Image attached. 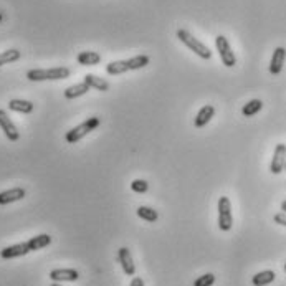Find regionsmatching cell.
I'll list each match as a JSON object with an SVG mask.
<instances>
[{
	"mask_svg": "<svg viewBox=\"0 0 286 286\" xmlns=\"http://www.w3.org/2000/svg\"><path fill=\"white\" fill-rule=\"evenodd\" d=\"M50 286H61V284H58V283H53V284H50Z\"/></svg>",
	"mask_w": 286,
	"mask_h": 286,
	"instance_id": "28",
	"label": "cell"
},
{
	"mask_svg": "<svg viewBox=\"0 0 286 286\" xmlns=\"http://www.w3.org/2000/svg\"><path fill=\"white\" fill-rule=\"evenodd\" d=\"M131 188L134 192H138V194H144L147 188H149V185H147V182L146 180H141V179H138V180H134L133 184H131Z\"/></svg>",
	"mask_w": 286,
	"mask_h": 286,
	"instance_id": "24",
	"label": "cell"
},
{
	"mask_svg": "<svg viewBox=\"0 0 286 286\" xmlns=\"http://www.w3.org/2000/svg\"><path fill=\"white\" fill-rule=\"evenodd\" d=\"M100 118H89L86 119L84 122H81L80 126L73 128L71 131L67 133V142H70V144H75V142H78L80 139H83L84 136H88L91 131H94L96 128L100 126Z\"/></svg>",
	"mask_w": 286,
	"mask_h": 286,
	"instance_id": "3",
	"label": "cell"
},
{
	"mask_svg": "<svg viewBox=\"0 0 286 286\" xmlns=\"http://www.w3.org/2000/svg\"><path fill=\"white\" fill-rule=\"evenodd\" d=\"M118 258H119V263L122 266V271L126 273V275L133 276L136 273V266H134V262H133V257H131V251L126 246H122L118 251Z\"/></svg>",
	"mask_w": 286,
	"mask_h": 286,
	"instance_id": "10",
	"label": "cell"
},
{
	"mask_svg": "<svg viewBox=\"0 0 286 286\" xmlns=\"http://www.w3.org/2000/svg\"><path fill=\"white\" fill-rule=\"evenodd\" d=\"M284 171H286V162H284Z\"/></svg>",
	"mask_w": 286,
	"mask_h": 286,
	"instance_id": "29",
	"label": "cell"
},
{
	"mask_svg": "<svg viewBox=\"0 0 286 286\" xmlns=\"http://www.w3.org/2000/svg\"><path fill=\"white\" fill-rule=\"evenodd\" d=\"M213 114H215V108H213L212 105H207L197 113V118H196V121H194V122H196L197 128H204L207 122L213 118Z\"/></svg>",
	"mask_w": 286,
	"mask_h": 286,
	"instance_id": "13",
	"label": "cell"
},
{
	"mask_svg": "<svg viewBox=\"0 0 286 286\" xmlns=\"http://www.w3.org/2000/svg\"><path fill=\"white\" fill-rule=\"evenodd\" d=\"M233 225L232 217V204L229 197L218 199V229L222 232H229Z\"/></svg>",
	"mask_w": 286,
	"mask_h": 286,
	"instance_id": "4",
	"label": "cell"
},
{
	"mask_svg": "<svg viewBox=\"0 0 286 286\" xmlns=\"http://www.w3.org/2000/svg\"><path fill=\"white\" fill-rule=\"evenodd\" d=\"M100 61H101V56H100V53H96V51H81V53L78 55V63L84 65V67L98 65Z\"/></svg>",
	"mask_w": 286,
	"mask_h": 286,
	"instance_id": "18",
	"label": "cell"
},
{
	"mask_svg": "<svg viewBox=\"0 0 286 286\" xmlns=\"http://www.w3.org/2000/svg\"><path fill=\"white\" fill-rule=\"evenodd\" d=\"M275 278H276L275 271H273V270H265V271L257 273V275L253 276L251 283L255 284V286H266V284H270V283L275 281Z\"/></svg>",
	"mask_w": 286,
	"mask_h": 286,
	"instance_id": "16",
	"label": "cell"
},
{
	"mask_svg": "<svg viewBox=\"0 0 286 286\" xmlns=\"http://www.w3.org/2000/svg\"><path fill=\"white\" fill-rule=\"evenodd\" d=\"M284 271H286V263H284Z\"/></svg>",
	"mask_w": 286,
	"mask_h": 286,
	"instance_id": "30",
	"label": "cell"
},
{
	"mask_svg": "<svg viewBox=\"0 0 286 286\" xmlns=\"http://www.w3.org/2000/svg\"><path fill=\"white\" fill-rule=\"evenodd\" d=\"M0 128H2V131L9 138V141H18V138H20V134H18L15 124L12 122L9 114L5 113L4 109H0Z\"/></svg>",
	"mask_w": 286,
	"mask_h": 286,
	"instance_id": "8",
	"label": "cell"
},
{
	"mask_svg": "<svg viewBox=\"0 0 286 286\" xmlns=\"http://www.w3.org/2000/svg\"><path fill=\"white\" fill-rule=\"evenodd\" d=\"M84 83L89 84V88H96L100 91H108L109 89V84L103 80V78L96 76V75H91V73H88L86 76H84Z\"/></svg>",
	"mask_w": 286,
	"mask_h": 286,
	"instance_id": "19",
	"label": "cell"
},
{
	"mask_svg": "<svg viewBox=\"0 0 286 286\" xmlns=\"http://www.w3.org/2000/svg\"><path fill=\"white\" fill-rule=\"evenodd\" d=\"M25 197V188L22 187H14L10 190L0 192V205H7L12 202H17V200H22Z\"/></svg>",
	"mask_w": 286,
	"mask_h": 286,
	"instance_id": "12",
	"label": "cell"
},
{
	"mask_svg": "<svg viewBox=\"0 0 286 286\" xmlns=\"http://www.w3.org/2000/svg\"><path fill=\"white\" fill-rule=\"evenodd\" d=\"M70 70L65 67L50 68V70H30L27 78L30 81H45V80H67Z\"/></svg>",
	"mask_w": 286,
	"mask_h": 286,
	"instance_id": "1",
	"label": "cell"
},
{
	"mask_svg": "<svg viewBox=\"0 0 286 286\" xmlns=\"http://www.w3.org/2000/svg\"><path fill=\"white\" fill-rule=\"evenodd\" d=\"M9 108L12 109V111H17V113H22V114H28V113L34 111V105H31L30 101H25V100H10Z\"/></svg>",
	"mask_w": 286,
	"mask_h": 286,
	"instance_id": "17",
	"label": "cell"
},
{
	"mask_svg": "<svg viewBox=\"0 0 286 286\" xmlns=\"http://www.w3.org/2000/svg\"><path fill=\"white\" fill-rule=\"evenodd\" d=\"M284 162H286V144H278L273 152L270 171L273 174H279L284 171Z\"/></svg>",
	"mask_w": 286,
	"mask_h": 286,
	"instance_id": "6",
	"label": "cell"
},
{
	"mask_svg": "<svg viewBox=\"0 0 286 286\" xmlns=\"http://www.w3.org/2000/svg\"><path fill=\"white\" fill-rule=\"evenodd\" d=\"M20 56H22L20 51L15 50V48L4 51V53H0V67H4V65H7V63H14L17 60H20Z\"/></svg>",
	"mask_w": 286,
	"mask_h": 286,
	"instance_id": "21",
	"label": "cell"
},
{
	"mask_svg": "<svg viewBox=\"0 0 286 286\" xmlns=\"http://www.w3.org/2000/svg\"><path fill=\"white\" fill-rule=\"evenodd\" d=\"M286 60V50L283 47H278L273 51L271 61H270V73L271 75H279L283 70V65Z\"/></svg>",
	"mask_w": 286,
	"mask_h": 286,
	"instance_id": "9",
	"label": "cell"
},
{
	"mask_svg": "<svg viewBox=\"0 0 286 286\" xmlns=\"http://www.w3.org/2000/svg\"><path fill=\"white\" fill-rule=\"evenodd\" d=\"M131 286H144V281H142V278L136 276L133 281H131Z\"/></svg>",
	"mask_w": 286,
	"mask_h": 286,
	"instance_id": "26",
	"label": "cell"
},
{
	"mask_svg": "<svg viewBox=\"0 0 286 286\" xmlns=\"http://www.w3.org/2000/svg\"><path fill=\"white\" fill-rule=\"evenodd\" d=\"M138 215L142 218V220H147V222H155V220L159 218V213L157 210L151 209V207H139L138 209Z\"/></svg>",
	"mask_w": 286,
	"mask_h": 286,
	"instance_id": "22",
	"label": "cell"
},
{
	"mask_svg": "<svg viewBox=\"0 0 286 286\" xmlns=\"http://www.w3.org/2000/svg\"><path fill=\"white\" fill-rule=\"evenodd\" d=\"M215 283V275L212 273H205V275L199 276L196 281H194V286H212Z\"/></svg>",
	"mask_w": 286,
	"mask_h": 286,
	"instance_id": "23",
	"label": "cell"
},
{
	"mask_svg": "<svg viewBox=\"0 0 286 286\" xmlns=\"http://www.w3.org/2000/svg\"><path fill=\"white\" fill-rule=\"evenodd\" d=\"M50 278L53 281H76L80 278V273L73 268H60V270H51Z\"/></svg>",
	"mask_w": 286,
	"mask_h": 286,
	"instance_id": "11",
	"label": "cell"
},
{
	"mask_svg": "<svg viewBox=\"0 0 286 286\" xmlns=\"http://www.w3.org/2000/svg\"><path fill=\"white\" fill-rule=\"evenodd\" d=\"M262 108H263L262 100H251L243 106L242 113H243V116H246V118H250V116H255L257 113L262 111Z\"/></svg>",
	"mask_w": 286,
	"mask_h": 286,
	"instance_id": "20",
	"label": "cell"
},
{
	"mask_svg": "<svg viewBox=\"0 0 286 286\" xmlns=\"http://www.w3.org/2000/svg\"><path fill=\"white\" fill-rule=\"evenodd\" d=\"M50 243H51V237L48 235V233H40V235L31 237L28 240V246H30L31 251L42 250V248H45V246H48Z\"/></svg>",
	"mask_w": 286,
	"mask_h": 286,
	"instance_id": "15",
	"label": "cell"
},
{
	"mask_svg": "<svg viewBox=\"0 0 286 286\" xmlns=\"http://www.w3.org/2000/svg\"><path fill=\"white\" fill-rule=\"evenodd\" d=\"M281 210L286 212V200H283V202H281Z\"/></svg>",
	"mask_w": 286,
	"mask_h": 286,
	"instance_id": "27",
	"label": "cell"
},
{
	"mask_svg": "<svg viewBox=\"0 0 286 286\" xmlns=\"http://www.w3.org/2000/svg\"><path fill=\"white\" fill-rule=\"evenodd\" d=\"M215 45H217V50H218L220 60L224 61L225 67H229V68L235 67V63H237V56H235V53H233V51H232L229 40H227V38H225L224 35H218V37L215 38Z\"/></svg>",
	"mask_w": 286,
	"mask_h": 286,
	"instance_id": "5",
	"label": "cell"
},
{
	"mask_svg": "<svg viewBox=\"0 0 286 286\" xmlns=\"http://www.w3.org/2000/svg\"><path fill=\"white\" fill-rule=\"evenodd\" d=\"M177 38L185 45L187 48H190L194 53H197L200 58H202V60H210L212 58V51H210V48H207L205 45L202 43V42H199L197 38H194L190 34H188L187 30H179L177 31Z\"/></svg>",
	"mask_w": 286,
	"mask_h": 286,
	"instance_id": "2",
	"label": "cell"
},
{
	"mask_svg": "<svg viewBox=\"0 0 286 286\" xmlns=\"http://www.w3.org/2000/svg\"><path fill=\"white\" fill-rule=\"evenodd\" d=\"M30 246L28 242H23V243H17V245H12V246H5L0 251V257L5 258V260H10V258H18V257H25L27 253H30Z\"/></svg>",
	"mask_w": 286,
	"mask_h": 286,
	"instance_id": "7",
	"label": "cell"
},
{
	"mask_svg": "<svg viewBox=\"0 0 286 286\" xmlns=\"http://www.w3.org/2000/svg\"><path fill=\"white\" fill-rule=\"evenodd\" d=\"M273 220H275V224L286 227V212H279V213H276V215L273 217Z\"/></svg>",
	"mask_w": 286,
	"mask_h": 286,
	"instance_id": "25",
	"label": "cell"
},
{
	"mask_svg": "<svg viewBox=\"0 0 286 286\" xmlns=\"http://www.w3.org/2000/svg\"><path fill=\"white\" fill-rule=\"evenodd\" d=\"M89 91V84L86 83H78V84H73V86H70L65 89V98L67 100H75L78 98V96H83V94H86Z\"/></svg>",
	"mask_w": 286,
	"mask_h": 286,
	"instance_id": "14",
	"label": "cell"
}]
</instances>
